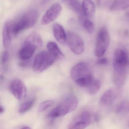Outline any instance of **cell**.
I'll use <instances>...</instances> for the list:
<instances>
[{
    "label": "cell",
    "instance_id": "27",
    "mask_svg": "<svg viewBox=\"0 0 129 129\" xmlns=\"http://www.w3.org/2000/svg\"><path fill=\"white\" fill-rule=\"evenodd\" d=\"M21 129H32L30 127H28V126H25V127H23Z\"/></svg>",
    "mask_w": 129,
    "mask_h": 129
},
{
    "label": "cell",
    "instance_id": "10",
    "mask_svg": "<svg viewBox=\"0 0 129 129\" xmlns=\"http://www.w3.org/2000/svg\"><path fill=\"white\" fill-rule=\"evenodd\" d=\"M62 10V6L60 3H56L52 5L42 18L41 24L45 25L55 20L60 15Z\"/></svg>",
    "mask_w": 129,
    "mask_h": 129
},
{
    "label": "cell",
    "instance_id": "12",
    "mask_svg": "<svg viewBox=\"0 0 129 129\" xmlns=\"http://www.w3.org/2000/svg\"><path fill=\"white\" fill-rule=\"evenodd\" d=\"M115 89L110 88L102 94L100 100V104L102 106L107 107L111 105L117 97Z\"/></svg>",
    "mask_w": 129,
    "mask_h": 129
},
{
    "label": "cell",
    "instance_id": "24",
    "mask_svg": "<svg viewBox=\"0 0 129 129\" xmlns=\"http://www.w3.org/2000/svg\"><path fill=\"white\" fill-rule=\"evenodd\" d=\"M9 58V54L7 50L4 51L2 53L1 56V63L4 64L7 62Z\"/></svg>",
    "mask_w": 129,
    "mask_h": 129
},
{
    "label": "cell",
    "instance_id": "9",
    "mask_svg": "<svg viewBox=\"0 0 129 129\" xmlns=\"http://www.w3.org/2000/svg\"><path fill=\"white\" fill-rule=\"evenodd\" d=\"M9 89L11 94L17 100H22L26 95V87L21 80H13L10 83Z\"/></svg>",
    "mask_w": 129,
    "mask_h": 129
},
{
    "label": "cell",
    "instance_id": "29",
    "mask_svg": "<svg viewBox=\"0 0 129 129\" xmlns=\"http://www.w3.org/2000/svg\"></svg>",
    "mask_w": 129,
    "mask_h": 129
},
{
    "label": "cell",
    "instance_id": "17",
    "mask_svg": "<svg viewBox=\"0 0 129 129\" xmlns=\"http://www.w3.org/2000/svg\"><path fill=\"white\" fill-rule=\"evenodd\" d=\"M47 47L48 51L53 55L56 60H63L65 59V56L55 42H48L47 44Z\"/></svg>",
    "mask_w": 129,
    "mask_h": 129
},
{
    "label": "cell",
    "instance_id": "1",
    "mask_svg": "<svg viewBox=\"0 0 129 129\" xmlns=\"http://www.w3.org/2000/svg\"><path fill=\"white\" fill-rule=\"evenodd\" d=\"M113 80L116 88H121L129 74V54L125 48H117L114 52L113 60Z\"/></svg>",
    "mask_w": 129,
    "mask_h": 129
},
{
    "label": "cell",
    "instance_id": "7",
    "mask_svg": "<svg viewBox=\"0 0 129 129\" xmlns=\"http://www.w3.org/2000/svg\"><path fill=\"white\" fill-rule=\"evenodd\" d=\"M67 42L71 51L76 55L84 52V44L82 38L77 34L68 32L67 33Z\"/></svg>",
    "mask_w": 129,
    "mask_h": 129
},
{
    "label": "cell",
    "instance_id": "23",
    "mask_svg": "<svg viewBox=\"0 0 129 129\" xmlns=\"http://www.w3.org/2000/svg\"><path fill=\"white\" fill-rule=\"evenodd\" d=\"M54 103V101L52 100H47L42 102L39 105L38 111L41 112L46 110L48 108L53 106Z\"/></svg>",
    "mask_w": 129,
    "mask_h": 129
},
{
    "label": "cell",
    "instance_id": "13",
    "mask_svg": "<svg viewBox=\"0 0 129 129\" xmlns=\"http://www.w3.org/2000/svg\"><path fill=\"white\" fill-rule=\"evenodd\" d=\"M36 48L31 45L23 44L18 52V57L22 60H29L34 54Z\"/></svg>",
    "mask_w": 129,
    "mask_h": 129
},
{
    "label": "cell",
    "instance_id": "26",
    "mask_svg": "<svg viewBox=\"0 0 129 129\" xmlns=\"http://www.w3.org/2000/svg\"><path fill=\"white\" fill-rule=\"evenodd\" d=\"M5 108L2 105H1V107H0V113L1 114L3 113L5 111Z\"/></svg>",
    "mask_w": 129,
    "mask_h": 129
},
{
    "label": "cell",
    "instance_id": "5",
    "mask_svg": "<svg viewBox=\"0 0 129 129\" xmlns=\"http://www.w3.org/2000/svg\"><path fill=\"white\" fill-rule=\"evenodd\" d=\"M55 60L49 51H41L35 57L33 66V71L37 73H42L52 66Z\"/></svg>",
    "mask_w": 129,
    "mask_h": 129
},
{
    "label": "cell",
    "instance_id": "3",
    "mask_svg": "<svg viewBox=\"0 0 129 129\" xmlns=\"http://www.w3.org/2000/svg\"><path fill=\"white\" fill-rule=\"evenodd\" d=\"M39 17L38 12L35 9L25 12L16 21L12 22V35L16 36L23 30L34 26L38 21Z\"/></svg>",
    "mask_w": 129,
    "mask_h": 129
},
{
    "label": "cell",
    "instance_id": "8",
    "mask_svg": "<svg viewBox=\"0 0 129 129\" xmlns=\"http://www.w3.org/2000/svg\"><path fill=\"white\" fill-rule=\"evenodd\" d=\"M91 122L90 113L87 111L79 114L70 123L68 129H84L88 127Z\"/></svg>",
    "mask_w": 129,
    "mask_h": 129
},
{
    "label": "cell",
    "instance_id": "14",
    "mask_svg": "<svg viewBox=\"0 0 129 129\" xmlns=\"http://www.w3.org/2000/svg\"><path fill=\"white\" fill-rule=\"evenodd\" d=\"M23 44L31 45L37 48L42 47L43 42L40 34L38 32L34 31L26 38Z\"/></svg>",
    "mask_w": 129,
    "mask_h": 129
},
{
    "label": "cell",
    "instance_id": "25",
    "mask_svg": "<svg viewBox=\"0 0 129 129\" xmlns=\"http://www.w3.org/2000/svg\"><path fill=\"white\" fill-rule=\"evenodd\" d=\"M108 59L106 57H101L97 60L96 63L98 65H104L107 64Z\"/></svg>",
    "mask_w": 129,
    "mask_h": 129
},
{
    "label": "cell",
    "instance_id": "20",
    "mask_svg": "<svg viewBox=\"0 0 129 129\" xmlns=\"http://www.w3.org/2000/svg\"><path fill=\"white\" fill-rule=\"evenodd\" d=\"M116 112L118 114H124L129 112V101L120 102L116 107Z\"/></svg>",
    "mask_w": 129,
    "mask_h": 129
},
{
    "label": "cell",
    "instance_id": "28",
    "mask_svg": "<svg viewBox=\"0 0 129 129\" xmlns=\"http://www.w3.org/2000/svg\"><path fill=\"white\" fill-rule=\"evenodd\" d=\"M68 0H62V1H63V2H64V3H65V4H66V2H67V1H68Z\"/></svg>",
    "mask_w": 129,
    "mask_h": 129
},
{
    "label": "cell",
    "instance_id": "22",
    "mask_svg": "<svg viewBox=\"0 0 129 129\" xmlns=\"http://www.w3.org/2000/svg\"><path fill=\"white\" fill-rule=\"evenodd\" d=\"M83 26L89 34H92L95 31V25L92 21L88 19L85 20L82 23Z\"/></svg>",
    "mask_w": 129,
    "mask_h": 129
},
{
    "label": "cell",
    "instance_id": "2",
    "mask_svg": "<svg viewBox=\"0 0 129 129\" xmlns=\"http://www.w3.org/2000/svg\"><path fill=\"white\" fill-rule=\"evenodd\" d=\"M70 75L72 80L83 88H87L94 79L88 65L83 62L74 65L71 69Z\"/></svg>",
    "mask_w": 129,
    "mask_h": 129
},
{
    "label": "cell",
    "instance_id": "6",
    "mask_svg": "<svg viewBox=\"0 0 129 129\" xmlns=\"http://www.w3.org/2000/svg\"><path fill=\"white\" fill-rule=\"evenodd\" d=\"M110 42V34L105 26L101 28L96 39L94 54L97 57H101L107 51Z\"/></svg>",
    "mask_w": 129,
    "mask_h": 129
},
{
    "label": "cell",
    "instance_id": "16",
    "mask_svg": "<svg viewBox=\"0 0 129 129\" xmlns=\"http://www.w3.org/2000/svg\"><path fill=\"white\" fill-rule=\"evenodd\" d=\"M82 9L84 16L85 18L92 17L95 11V5L92 0H83Z\"/></svg>",
    "mask_w": 129,
    "mask_h": 129
},
{
    "label": "cell",
    "instance_id": "21",
    "mask_svg": "<svg viewBox=\"0 0 129 129\" xmlns=\"http://www.w3.org/2000/svg\"><path fill=\"white\" fill-rule=\"evenodd\" d=\"M35 101V98H33L22 103L19 108V113L23 114L29 111L32 107Z\"/></svg>",
    "mask_w": 129,
    "mask_h": 129
},
{
    "label": "cell",
    "instance_id": "11",
    "mask_svg": "<svg viewBox=\"0 0 129 129\" xmlns=\"http://www.w3.org/2000/svg\"><path fill=\"white\" fill-rule=\"evenodd\" d=\"M12 22V21H7L3 26L2 41L4 48L5 49H8L11 45Z\"/></svg>",
    "mask_w": 129,
    "mask_h": 129
},
{
    "label": "cell",
    "instance_id": "18",
    "mask_svg": "<svg viewBox=\"0 0 129 129\" xmlns=\"http://www.w3.org/2000/svg\"><path fill=\"white\" fill-rule=\"evenodd\" d=\"M129 7V0H116L111 5V11L123 10Z\"/></svg>",
    "mask_w": 129,
    "mask_h": 129
},
{
    "label": "cell",
    "instance_id": "19",
    "mask_svg": "<svg viewBox=\"0 0 129 129\" xmlns=\"http://www.w3.org/2000/svg\"><path fill=\"white\" fill-rule=\"evenodd\" d=\"M101 87V82L99 80L95 79L92 81L86 88L88 92L90 94L94 95L97 94L100 90Z\"/></svg>",
    "mask_w": 129,
    "mask_h": 129
},
{
    "label": "cell",
    "instance_id": "4",
    "mask_svg": "<svg viewBox=\"0 0 129 129\" xmlns=\"http://www.w3.org/2000/svg\"><path fill=\"white\" fill-rule=\"evenodd\" d=\"M78 105L75 96L71 95L67 98L59 105L51 111L48 114V118L61 117L75 110Z\"/></svg>",
    "mask_w": 129,
    "mask_h": 129
},
{
    "label": "cell",
    "instance_id": "15",
    "mask_svg": "<svg viewBox=\"0 0 129 129\" xmlns=\"http://www.w3.org/2000/svg\"><path fill=\"white\" fill-rule=\"evenodd\" d=\"M53 33L56 40L60 44H65L67 42V34L63 26L59 23H55L53 26Z\"/></svg>",
    "mask_w": 129,
    "mask_h": 129
}]
</instances>
